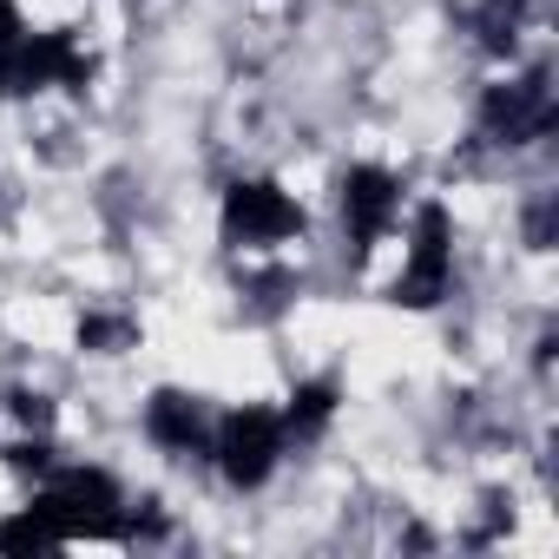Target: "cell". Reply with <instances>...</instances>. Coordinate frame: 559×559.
Returning a JSON list of instances; mask_svg holds the SVG:
<instances>
[{"label": "cell", "instance_id": "cell-7", "mask_svg": "<svg viewBox=\"0 0 559 559\" xmlns=\"http://www.w3.org/2000/svg\"><path fill=\"white\" fill-rule=\"evenodd\" d=\"M145 428H152V441H165V448H178V454H191L198 441H204V421H198V402H185V395H152V415H145Z\"/></svg>", "mask_w": 559, "mask_h": 559}, {"label": "cell", "instance_id": "cell-10", "mask_svg": "<svg viewBox=\"0 0 559 559\" xmlns=\"http://www.w3.org/2000/svg\"><path fill=\"white\" fill-rule=\"evenodd\" d=\"M53 546H60V539L47 533V520H40L34 507H27L21 520H8V526H0V552H53Z\"/></svg>", "mask_w": 559, "mask_h": 559}, {"label": "cell", "instance_id": "cell-2", "mask_svg": "<svg viewBox=\"0 0 559 559\" xmlns=\"http://www.w3.org/2000/svg\"><path fill=\"white\" fill-rule=\"evenodd\" d=\"M448 270H454V230H448V211H441V204H421V211H415V250H408V270L395 276V304H408V310L441 304Z\"/></svg>", "mask_w": 559, "mask_h": 559}, {"label": "cell", "instance_id": "cell-5", "mask_svg": "<svg viewBox=\"0 0 559 559\" xmlns=\"http://www.w3.org/2000/svg\"><path fill=\"white\" fill-rule=\"evenodd\" d=\"M552 86H546V73H526L520 86H493L487 93V132L500 139V145H526V139H539V132H552Z\"/></svg>", "mask_w": 559, "mask_h": 559}, {"label": "cell", "instance_id": "cell-9", "mask_svg": "<svg viewBox=\"0 0 559 559\" xmlns=\"http://www.w3.org/2000/svg\"><path fill=\"white\" fill-rule=\"evenodd\" d=\"M27 47V27H21V8L14 0H0V99L14 93V60Z\"/></svg>", "mask_w": 559, "mask_h": 559}, {"label": "cell", "instance_id": "cell-8", "mask_svg": "<svg viewBox=\"0 0 559 559\" xmlns=\"http://www.w3.org/2000/svg\"><path fill=\"white\" fill-rule=\"evenodd\" d=\"M330 408H336V389H330V382H304V389L290 395V428H297V435H317V428L330 421Z\"/></svg>", "mask_w": 559, "mask_h": 559}, {"label": "cell", "instance_id": "cell-4", "mask_svg": "<svg viewBox=\"0 0 559 559\" xmlns=\"http://www.w3.org/2000/svg\"><path fill=\"white\" fill-rule=\"evenodd\" d=\"M224 230H230L237 243H284V237L304 230V211L276 191V185L250 178V185H230V198H224Z\"/></svg>", "mask_w": 559, "mask_h": 559}, {"label": "cell", "instance_id": "cell-6", "mask_svg": "<svg viewBox=\"0 0 559 559\" xmlns=\"http://www.w3.org/2000/svg\"><path fill=\"white\" fill-rule=\"evenodd\" d=\"M343 217H349L356 250H376L382 230H389V217H395V178L376 171V165H356L343 178Z\"/></svg>", "mask_w": 559, "mask_h": 559}, {"label": "cell", "instance_id": "cell-1", "mask_svg": "<svg viewBox=\"0 0 559 559\" xmlns=\"http://www.w3.org/2000/svg\"><path fill=\"white\" fill-rule=\"evenodd\" d=\"M34 513L47 520V533L67 546V539H126V520H119V487L106 480V474H93V467H73V474H60L40 500H34Z\"/></svg>", "mask_w": 559, "mask_h": 559}, {"label": "cell", "instance_id": "cell-12", "mask_svg": "<svg viewBox=\"0 0 559 559\" xmlns=\"http://www.w3.org/2000/svg\"><path fill=\"white\" fill-rule=\"evenodd\" d=\"M14 415H21V421H47V402H40V395H14Z\"/></svg>", "mask_w": 559, "mask_h": 559}, {"label": "cell", "instance_id": "cell-3", "mask_svg": "<svg viewBox=\"0 0 559 559\" xmlns=\"http://www.w3.org/2000/svg\"><path fill=\"white\" fill-rule=\"evenodd\" d=\"M276 454H284V421H276L270 408H237V415H224V428H217V467H224V480L257 487V480L276 467Z\"/></svg>", "mask_w": 559, "mask_h": 559}, {"label": "cell", "instance_id": "cell-11", "mask_svg": "<svg viewBox=\"0 0 559 559\" xmlns=\"http://www.w3.org/2000/svg\"><path fill=\"white\" fill-rule=\"evenodd\" d=\"M513 27H520V0H487V8H480V40L493 53L513 47Z\"/></svg>", "mask_w": 559, "mask_h": 559}]
</instances>
